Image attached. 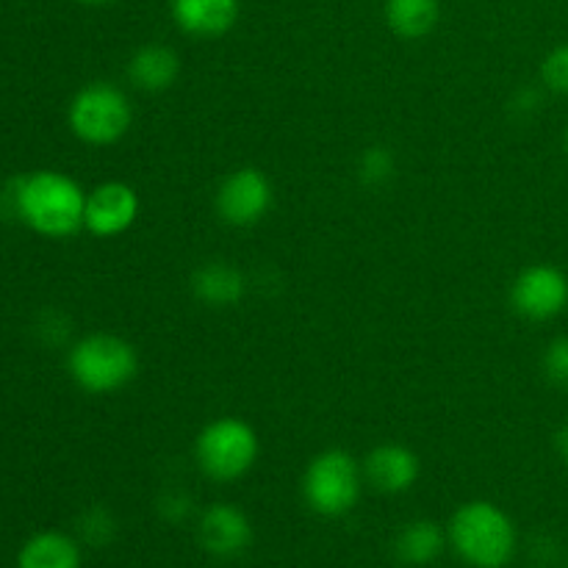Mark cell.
Returning <instances> with one entry per match:
<instances>
[{"instance_id": "cell-1", "label": "cell", "mask_w": 568, "mask_h": 568, "mask_svg": "<svg viewBox=\"0 0 568 568\" xmlns=\"http://www.w3.org/2000/svg\"><path fill=\"white\" fill-rule=\"evenodd\" d=\"M9 205L39 236L70 239L83 231L87 192L64 172L39 170L11 183Z\"/></svg>"}, {"instance_id": "cell-2", "label": "cell", "mask_w": 568, "mask_h": 568, "mask_svg": "<svg viewBox=\"0 0 568 568\" xmlns=\"http://www.w3.org/2000/svg\"><path fill=\"white\" fill-rule=\"evenodd\" d=\"M447 541L471 568H505L516 555V525L499 505L471 499L447 525Z\"/></svg>"}, {"instance_id": "cell-3", "label": "cell", "mask_w": 568, "mask_h": 568, "mask_svg": "<svg viewBox=\"0 0 568 568\" xmlns=\"http://www.w3.org/2000/svg\"><path fill=\"white\" fill-rule=\"evenodd\" d=\"M67 369L81 392L105 397L131 386L139 372V355L131 342L111 333H92L72 344Z\"/></svg>"}, {"instance_id": "cell-4", "label": "cell", "mask_w": 568, "mask_h": 568, "mask_svg": "<svg viewBox=\"0 0 568 568\" xmlns=\"http://www.w3.org/2000/svg\"><path fill=\"white\" fill-rule=\"evenodd\" d=\"M261 453L258 433L239 416H220L197 433L194 460L214 483H236L255 466Z\"/></svg>"}, {"instance_id": "cell-5", "label": "cell", "mask_w": 568, "mask_h": 568, "mask_svg": "<svg viewBox=\"0 0 568 568\" xmlns=\"http://www.w3.org/2000/svg\"><path fill=\"white\" fill-rule=\"evenodd\" d=\"M364 488V466L347 449H325L314 455L303 475V499L322 519H342L358 505Z\"/></svg>"}, {"instance_id": "cell-6", "label": "cell", "mask_w": 568, "mask_h": 568, "mask_svg": "<svg viewBox=\"0 0 568 568\" xmlns=\"http://www.w3.org/2000/svg\"><path fill=\"white\" fill-rule=\"evenodd\" d=\"M67 122L83 144L109 148L131 131L133 105L114 83L92 81L75 92L67 109Z\"/></svg>"}, {"instance_id": "cell-7", "label": "cell", "mask_w": 568, "mask_h": 568, "mask_svg": "<svg viewBox=\"0 0 568 568\" xmlns=\"http://www.w3.org/2000/svg\"><path fill=\"white\" fill-rule=\"evenodd\" d=\"M275 203L272 183L258 166H239L222 178L216 189L214 209L220 220L231 227H253L270 214Z\"/></svg>"}, {"instance_id": "cell-8", "label": "cell", "mask_w": 568, "mask_h": 568, "mask_svg": "<svg viewBox=\"0 0 568 568\" xmlns=\"http://www.w3.org/2000/svg\"><path fill=\"white\" fill-rule=\"evenodd\" d=\"M510 305L530 322L558 320L568 308V275L552 264H530L510 283Z\"/></svg>"}, {"instance_id": "cell-9", "label": "cell", "mask_w": 568, "mask_h": 568, "mask_svg": "<svg viewBox=\"0 0 568 568\" xmlns=\"http://www.w3.org/2000/svg\"><path fill=\"white\" fill-rule=\"evenodd\" d=\"M139 211H142V203H139L136 189L122 181H105L87 194L83 227L98 239L122 236L139 220Z\"/></svg>"}, {"instance_id": "cell-10", "label": "cell", "mask_w": 568, "mask_h": 568, "mask_svg": "<svg viewBox=\"0 0 568 568\" xmlns=\"http://www.w3.org/2000/svg\"><path fill=\"white\" fill-rule=\"evenodd\" d=\"M197 541L211 558L233 560L253 544V525L247 514L231 503H214L200 514Z\"/></svg>"}, {"instance_id": "cell-11", "label": "cell", "mask_w": 568, "mask_h": 568, "mask_svg": "<svg viewBox=\"0 0 568 568\" xmlns=\"http://www.w3.org/2000/svg\"><path fill=\"white\" fill-rule=\"evenodd\" d=\"M422 464L403 444H381L364 460V480L383 494H405L419 483Z\"/></svg>"}, {"instance_id": "cell-12", "label": "cell", "mask_w": 568, "mask_h": 568, "mask_svg": "<svg viewBox=\"0 0 568 568\" xmlns=\"http://www.w3.org/2000/svg\"><path fill=\"white\" fill-rule=\"evenodd\" d=\"M172 22L186 37L220 39L242 17L239 0H170Z\"/></svg>"}, {"instance_id": "cell-13", "label": "cell", "mask_w": 568, "mask_h": 568, "mask_svg": "<svg viewBox=\"0 0 568 568\" xmlns=\"http://www.w3.org/2000/svg\"><path fill=\"white\" fill-rule=\"evenodd\" d=\"M181 75V59L170 44L150 42L142 44L128 61V78L139 92L161 94L172 89V83Z\"/></svg>"}, {"instance_id": "cell-14", "label": "cell", "mask_w": 568, "mask_h": 568, "mask_svg": "<svg viewBox=\"0 0 568 568\" xmlns=\"http://www.w3.org/2000/svg\"><path fill=\"white\" fill-rule=\"evenodd\" d=\"M192 294L209 308H233L247 294L242 270L227 261H205L192 275Z\"/></svg>"}, {"instance_id": "cell-15", "label": "cell", "mask_w": 568, "mask_h": 568, "mask_svg": "<svg viewBox=\"0 0 568 568\" xmlns=\"http://www.w3.org/2000/svg\"><path fill=\"white\" fill-rule=\"evenodd\" d=\"M447 530L433 519H414L397 532L394 552L405 566H430L447 547Z\"/></svg>"}, {"instance_id": "cell-16", "label": "cell", "mask_w": 568, "mask_h": 568, "mask_svg": "<svg viewBox=\"0 0 568 568\" xmlns=\"http://www.w3.org/2000/svg\"><path fill=\"white\" fill-rule=\"evenodd\" d=\"M386 26L399 39H425L442 20V0H386L383 6Z\"/></svg>"}, {"instance_id": "cell-17", "label": "cell", "mask_w": 568, "mask_h": 568, "mask_svg": "<svg viewBox=\"0 0 568 568\" xmlns=\"http://www.w3.org/2000/svg\"><path fill=\"white\" fill-rule=\"evenodd\" d=\"M17 568H81V547L64 532H37L20 549Z\"/></svg>"}, {"instance_id": "cell-18", "label": "cell", "mask_w": 568, "mask_h": 568, "mask_svg": "<svg viewBox=\"0 0 568 568\" xmlns=\"http://www.w3.org/2000/svg\"><path fill=\"white\" fill-rule=\"evenodd\" d=\"M394 170H397V159L388 148L383 144H375V148H366L358 159V181L364 186H383L394 178Z\"/></svg>"}, {"instance_id": "cell-19", "label": "cell", "mask_w": 568, "mask_h": 568, "mask_svg": "<svg viewBox=\"0 0 568 568\" xmlns=\"http://www.w3.org/2000/svg\"><path fill=\"white\" fill-rule=\"evenodd\" d=\"M78 536L89 547H105V544L114 541L116 521L111 516V510H105L103 505H94V508L83 510L81 519H78Z\"/></svg>"}, {"instance_id": "cell-20", "label": "cell", "mask_w": 568, "mask_h": 568, "mask_svg": "<svg viewBox=\"0 0 568 568\" xmlns=\"http://www.w3.org/2000/svg\"><path fill=\"white\" fill-rule=\"evenodd\" d=\"M541 83L552 94L568 98V42L549 50L541 61Z\"/></svg>"}, {"instance_id": "cell-21", "label": "cell", "mask_w": 568, "mask_h": 568, "mask_svg": "<svg viewBox=\"0 0 568 568\" xmlns=\"http://www.w3.org/2000/svg\"><path fill=\"white\" fill-rule=\"evenodd\" d=\"M547 381L558 388H568V336H558L547 344L541 358Z\"/></svg>"}, {"instance_id": "cell-22", "label": "cell", "mask_w": 568, "mask_h": 568, "mask_svg": "<svg viewBox=\"0 0 568 568\" xmlns=\"http://www.w3.org/2000/svg\"><path fill=\"white\" fill-rule=\"evenodd\" d=\"M159 514L166 521H186L192 516V499L183 491H170L159 499Z\"/></svg>"}, {"instance_id": "cell-23", "label": "cell", "mask_w": 568, "mask_h": 568, "mask_svg": "<svg viewBox=\"0 0 568 568\" xmlns=\"http://www.w3.org/2000/svg\"><path fill=\"white\" fill-rule=\"evenodd\" d=\"M555 453H558V458L568 466V422L555 433Z\"/></svg>"}, {"instance_id": "cell-24", "label": "cell", "mask_w": 568, "mask_h": 568, "mask_svg": "<svg viewBox=\"0 0 568 568\" xmlns=\"http://www.w3.org/2000/svg\"><path fill=\"white\" fill-rule=\"evenodd\" d=\"M75 3H81V6H111V3H116V0H75Z\"/></svg>"}, {"instance_id": "cell-25", "label": "cell", "mask_w": 568, "mask_h": 568, "mask_svg": "<svg viewBox=\"0 0 568 568\" xmlns=\"http://www.w3.org/2000/svg\"><path fill=\"white\" fill-rule=\"evenodd\" d=\"M564 142H566V150H568V125H566V136H564Z\"/></svg>"}]
</instances>
